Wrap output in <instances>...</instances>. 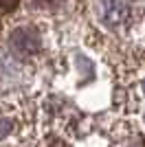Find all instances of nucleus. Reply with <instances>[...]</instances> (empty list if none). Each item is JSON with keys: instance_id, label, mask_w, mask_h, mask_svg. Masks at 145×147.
I'll return each instance as SVG.
<instances>
[{"instance_id": "1", "label": "nucleus", "mask_w": 145, "mask_h": 147, "mask_svg": "<svg viewBox=\"0 0 145 147\" xmlns=\"http://www.w3.org/2000/svg\"><path fill=\"white\" fill-rule=\"evenodd\" d=\"M103 20L108 26H121L127 24L132 20V2L130 0H108L106 11H103Z\"/></svg>"}, {"instance_id": "2", "label": "nucleus", "mask_w": 145, "mask_h": 147, "mask_svg": "<svg viewBox=\"0 0 145 147\" xmlns=\"http://www.w3.org/2000/svg\"><path fill=\"white\" fill-rule=\"evenodd\" d=\"M11 40H13V49L18 51V53H22V55H33V53L40 49V37H37V33L33 29H29V26L18 29L13 33Z\"/></svg>"}, {"instance_id": "3", "label": "nucleus", "mask_w": 145, "mask_h": 147, "mask_svg": "<svg viewBox=\"0 0 145 147\" xmlns=\"http://www.w3.org/2000/svg\"><path fill=\"white\" fill-rule=\"evenodd\" d=\"M18 0H0V11H11Z\"/></svg>"}, {"instance_id": "4", "label": "nucleus", "mask_w": 145, "mask_h": 147, "mask_svg": "<svg viewBox=\"0 0 145 147\" xmlns=\"http://www.w3.org/2000/svg\"><path fill=\"white\" fill-rule=\"evenodd\" d=\"M37 5H57V2H62V0H35Z\"/></svg>"}, {"instance_id": "5", "label": "nucleus", "mask_w": 145, "mask_h": 147, "mask_svg": "<svg viewBox=\"0 0 145 147\" xmlns=\"http://www.w3.org/2000/svg\"><path fill=\"white\" fill-rule=\"evenodd\" d=\"M143 92H145V81H143Z\"/></svg>"}]
</instances>
